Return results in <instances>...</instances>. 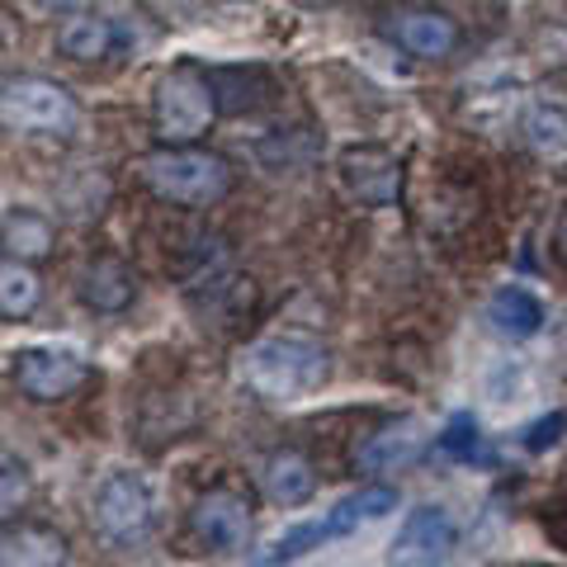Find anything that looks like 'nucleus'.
<instances>
[{"instance_id": "obj_1", "label": "nucleus", "mask_w": 567, "mask_h": 567, "mask_svg": "<svg viewBox=\"0 0 567 567\" xmlns=\"http://www.w3.org/2000/svg\"><path fill=\"white\" fill-rule=\"evenodd\" d=\"M237 374L260 402H298L327 383L331 354L308 336H260L241 350Z\"/></svg>"}, {"instance_id": "obj_2", "label": "nucleus", "mask_w": 567, "mask_h": 567, "mask_svg": "<svg viewBox=\"0 0 567 567\" xmlns=\"http://www.w3.org/2000/svg\"><path fill=\"white\" fill-rule=\"evenodd\" d=\"M137 175L156 199L175 204V208H213L233 189L227 156L199 147V142H162L156 152L142 156Z\"/></svg>"}, {"instance_id": "obj_3", "label": "nucleus", "mask_w": 567, "mask_h": 567, "mask_svg": "<svg viewBox=\"0 0 567 567\" xmlns=\"http://www.w3.org/2000/svg\"><path fill=\"white\" fill-rule=\"evenodd\" d=\"M218 118V76L194 62L166 66L152 85V123L162 142H199Z\"/></svg>"}, {"instance_id": "obj_4", "label": "nucleus", "mask_w": 567, "mask_h": 567, "mask_svg": "<svg viewBox=\"0 0 567 567\" xmlns=\"http://www.w3.org/2000/svg\"><path fill=\"white\" fill-rule=\"evenodd\" d=\"M91 520H95V535L104 544H114V548L142 544V539L152 535V525H156V496L147 487V477L133 473V468L110 473L95 487Z\"/></svg>"}, {"instance_id": "obj_5", "label": "nucleus", "mask_w": 567, "mask_h": 567, "mask_svg": "<svg viewBox=\"0 0 567 567\" xmlns=\"http://www.w3.org/2000/svg\"><path fill=\"white\" fill-rule=\"evenodd\" d=\"M0 118L10 133H33V137H62L76 128V95L48 76H10L6 95H0Z\"/></svg>"}, {"instance_id": "obj_6", "label": "nucleus", "mask_w": 567, "mask_h": 567, "mask_svg": "<svg viewBox=\"0 0 567 567\" xmlns=\"http://www.w3.org/2000/svg\"><path fill=\"white\" fill-rule=\"evenodd\" d=\"M336 181L360 208H393L402 199V156L379 142H354L336 156Z\"/></svg>"}, {"instance_id": "obj_7", "label": "nucleus", "mask_w": 567, "mask_h": 567, "mask_svg": "<svg viewBox=\"0 0 567 567\" xmlns=\"http://www.w3.org/2000/svg\"><path fill=\"white\" fill-rule=\"evenodd\" d=\"M10 379L29 402H62L91 383V364L58 346H24L10 354Z\"/></svg>"}, {"instance_id": "obj_8", "label": "nucleus", "mask_w": 567, "mask_h": 567, "mask_svg": "<svg viewBox=\"0 0 567 567\" xmlns=\"http://www.w3.org/2000/svg\"><path fill=\"white\" fill-rule=\"evenodd\" d=\"M189 525H194V535H199L204 548L237 558V554H246V548H251L256 506H251V496L237 492V487H208L199 502H194Z\"/></svg>"}, {"instance_id": "obj_9", "label": "nucleus", "mask_w": 567, "mask_h": 567, "mask_svg": "<svg viewBox=\"0 0 567 567\" xmlns=\"http://www.w3.org/2000/svg\"><path fill=\"white\" fill-rule=\"evenodd\" d=\"M383 33L393 39L406 58L421 62H445L458 48V20L435 6H398L383 14Z\"/></svg>"}, {"instance_id": "obj_10", "label": "nucleus", "mask_w": 567, "mask_h": 567, "mask_svg": "<svg viewBox=\"0 0 567 567\" xmlns=\"http://www.w3.org/2000/svg\"><path fill=\"white\" fill-rule=\"evenodd\" d=\"M458 548V525L445 506H416L412 516L402 520L398 539H393V563L406 567H435V563H450Z\"/></svg>"}, {"instance_id": "obj_11", "label": "nucleus", "mask_w": 567, "mask_h": 567, "mask_svg": "<svg viewBox=\"0 0 567 567\" xmlns=\"http://www.w3.org/2000/svg\"><path fill=\"white\" fill-rule=\"evenodd\" d=\"M76 298H81V303L91 308V312H104V317L128 312L133 298H137V275H133V265L118 260V256H95V260H85L81 275H76Z\"/></svg>"}, {"instance_id": "obj_12", "label": "nucleus", "mask_w": 567, "mask_h": 567, "mask_svg": "<svg viewBox=\"0 0 567 567\" xmlns=\"http://www.w3.org/2000/svg\"><path fill=\"white\" fill-rule=\"evenodd\" d=\"M431 445L425 435V421L421 416H402V421H388L379 435H369V445L360 450V468L364 473H398V468H412L416 458Z\"/></svg>"}, {"instance_id": "obj_13", "label": "nucleus", "mask_w": 567, "mask_h": 567, "mask_svg": "<svg viewBox=\"0 0 567 567\" xmlns=\"http://www.w3.org/2000/svg\"><path fill=\"white\" fill-rule=\"evenodd\" d=\"M393 511H398V487L364 483L360 492L341 496V502L327 511L322 529H327V539H346V535H354V529H364V525H379L383 516H393Z\"/></svg>"}, {"instance_id": "obj_14", "label": "nucleus", "mask_w": 567, "mask_h": 567, "mask_svg": "<svg viewBox=\"0 0 567 567\" xmlns=\"http://www.w3.org/2000/svg\"><path fill=\"white\" fill-rule=\"evenodd\" d=\"M118 48V24L100 10H71L58 29V52L71 62H100Z\"/></svg>"}, {"instance_id": "obj_15", "label": "nucleus", "mask_w": 567, "mask_h": 567, "mask_svg": "<svg viewBox=\"0 0 567 567\" xmlns=\"http://www.w3.org/2000/svg\"><path fill=\"white\" fill-rule=\"evenodd\" d=\"M260 487H265V496H270L275 506H303V502H312V492H317V468H312L308 454L275 450L260 464Z\"/></svg>"}, {"instance_id": "obj_16", "label": "nucleus", "mask_w": 567, "mask_h": 567, "mask_svg": "<svg viewBox=\"0 0 567 567\" xmlns=\"http://www.w3.org/2000/svg\"><path fill=\"white\" fill-rule=\"evenodd\" d=\"M520 142L539 166L567 175V110H558V104H529L520 118Z\"/></svg>"}, {"instance_id": "obj_17", "label": "nucleus", "mask_w": 567, "mask_h": 567, "mask_svg": "<svg viewBox=\"0 0 567 567\" xmlns=\"http://www.w3.org/2000/svg\"><path fill=\"white\" fill-rule=\"evenodd\" d=\"M487 322L506 341H529V336L544 331V303L529 289H520V284H502L487 298Z\"/></svg>"}, {"instance_id": "obj_18", "label": "nucleus", "mask_w": 567, "mask_h": 567, "mask_svg": "<svg viewBox=\"0 0 567 567\" xmlns=\"http://www.w3.org/2000/svg\"><path fill=\"white\" fill-rule=\"evenodd\" d=\"M52 246H58V227H52L48 213H39V208H10L6 213V256L39 265L52 256Z\"/></svg>"}, {"instance_id": "obj_19", "label": "nucleus", "mask_w": 567, "mask_h": 567, "mask_svg": "<svg viewBox=\"0 0 567 567\" xmlns=\"http://www.w3.org/2000/svg\"><path fill=\"white\" fill-rule=\"evenodd\" d=\"M39 303H43L39 270L29 260L6 256V265H0V312H6V322H29Z\"/></svg>"}, {"instance_id": "obj_20", "label": "nucleus", "mask_w": 567, "mask_h": 567, "mask_svg": "<svg viewBox=\"0 0 567 567\" xmlns=\"http://www.w3.org/2000/svg\"><path fill=\"white\" fill-rule=\"evenodd\" d=\"M6 558L10 567L14 563H43V567H52V563H66V539L58 535V529H48V525H20L14 529V520L6 525Z\"/></svg>"}, {"instance_id": "obj_21", "label": "nucleus", "mask_w": 567, "mask_h": 567, "mask_svg": "<svg viewBox=\"0 0 567 567\" xmlns=\"http://www.w3.org/2000/svg\"><path fill=\"white\" fill-rule=\"evenodd\" d=\"M24 502H29V468L14 454H6L0 458V516L14 520L24 511Z\"/></svg>"}, {"instance_id": "obj_22", "label": "nucleus", "mask_w": 567, "mask_h": 567, "mask_svg": "<svg viewBox=\"0 0 567 567\" xmlns=\"http://www.w3.org/2000/svg\"><path fill=\"white\" fill-rule=\"evenodd\" d=\"M440 454L450 458H464V464H473V458H483V435H477V421L473 416H454L445 425V435H435Z\"/></svg>"}, {"instance_id": "obj_23", "label": "nucleus", "mask_w": 567, "mask_h": 567, "mask_svg": "<svg viewBox=\"0 0 567 567\" xmlns=\"http://www.w3.org/2000/svg\"><path fill=\"white\" fill-rule=\"evenodd\" d=\"M327 539V529H322V520H308V525H298V529H289L284 539H275V548L270 554H260V563H289V558H303L312 544H322Z\"/></svg>"}, {"instance_id": "obj_24", "label": "nucleus", "mask_w": 567, "mask_h": 567, "mask_svg": "<svg viewBox=\"0 0 567 567\" xmlns=\"http://www.w3.org/2000/svg\"><path fill=\"white\" fill-rule=\"evenodd\" d=\"M563 425H567V416H563V412H554V416L535 421V425H529V431H525V450H529V454L554 450V445H558V435H563Z\"/></svg>"}, {"instance_id": "obj_25", "label": "nucleus", "mask_w": 567, "mask_h": 567, "mask_svg": "<svg viewBox=\"0 0 567 567\" xmlns=\"http://www.w3.org/2000/svg\"><path fill=\"white\" fill-rule=\"evenodd\" d=\"M24 14H33V20H52V14H71L81 10V0H20Z\"/></svg>"}, {"instance_id": "obj_26", "label": "nucleus", "mask_w": 567, "mask_h": 567, "mask_svg": "<svg viewBox=\"0 0 567 567\" xmlns=\"http://www.w3.org/2000/svg\"><path fill=\"white\" fill-rule=\"evenodd\" d=\"M554 260L563 265V275H567V208L558 213V227H554Z\"/></svg>"}]
</instances>
